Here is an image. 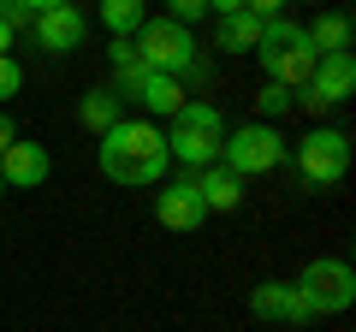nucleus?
I'll return each instance as SVG.
<instances>
[{
  "instance_id": "1",
  "label": "nucleus",
  "mask_w": 356,
  "mask_h": 332,
  "mask_svg": "<svg viewBox=\"0 0 356 332\" xmlns=\"http://www.w3.org/2000/svg\"><path fill=\"white\" fill-rule=\"evenodd\" d=\"M166 131L154 119H119L113 131H102V172L125 190H154L166 179Z\"/></svg>"
},
{
  "instance_id": "2",
  "label": "nucleus",
  "mask_w": 356,
  "mask_h": 332,
  "mask_svg": "<svg viewBox=\"0 0 356 332\" xmlns=\"http://www.w3.org/2000/svg\"><path fill=\"white\" fill-rule=\"evenodd\" d=\"M220 142H226L220 107L214 101H184L172 113V131H166V160H178L184 172H202V166H220Z\"/></svg>"
},
{
  "instance_id": "3",
  "label": "nucleus",
  "mask_w": 356,
  "mask_h": 332,
  "mask_svg": "<svg viewBox=\"0 0 356 332\" xmlns=\"http://www.w3.org/2000/svg\"><path fill=\"white\" fill-rule=\"evenodd\" d=\"M255 60H261L267 83H285V90H303L321 53L309 48L303 24H291V18H267V24H261V42H255Z\"/></svg>"
},
{
  "instance_id": "4",
  "label": "nucleus",
  "mask_w": 356,
  "mask_h": 332,
  "mask_svg": "<svg viewBox=\"0 0 356 332\" xmlns=\"http://www.w3.org/2000/svg\"><path fill=\"white\" fill-rule=\"evenodd\" d=\"M285 154H291V137H285L280 125H261V119L226 131V142H220V166L238 172V179H261V172L285 166Z\"/></svg>"
},
{
  "instance_id": "5",
  "label": "nucleus",
  "mask_w": 356,
  "mask_h": 332,
  "mask_svg": "<svg viewBox=\"0 0 356 332\" xmlns=\"http://www.w3.org/2000/svg\"><path fill=\"white\" fill-rule=\"evenodd\" d=\"M291 160H297V172H303L309 190H327V184H339L344 172H350V137H344L339 125H309L303 137L291 142Z\"/></svg>"
},
{
  "instance_id": "6",
  "label": "nucleus",
  "mask_w": 356,
  "mask_h": 332,
  "mask_svg": "<svg viewBox=\"0 0 356 332\" xmlns=\"http://www.w3.org/2000/svg\"><path fill=\"white\" fill-rule=\"evenodd\" d=\"M131 48L143 53V65L149 72H166L184 83V72H196V36L184 24H172V18H143V30L131 36Z\"/></svg>"
},
{
  "instance_id": "7",
  "label": "nucleus",
  "mask_w": 356,
  "mask_h": 332,
  "mask_svg": "<svg viewBox=\"0 0 356 332\" xmlns=\"http://www.w3.org/2000/svg\"><path fill=\"white\" fill-rule=\"evenodd\" d=\"M297 297L309 303V315H344V308L356 303V267L350 261H339V256H321V261H309L303 273H297Z\"/></svg>"
},
{
  "instance_id": "8",
  "label": "nucleus",
  "mask_w": 356,
  "mask_h": 332,
  "mask_svg": "<svg viewBox=\"0 0 356 332\" xmlns=\"http://www.w3.org/2000/svg\"><path fill=\"white\" fill-rule=\"evenodd\" d=\"M356 90V53H321L315 72H309V83L297 90V107L303 113H327V107H344Z\"/></svg>"
},
{
  "instance_id": "9",
  "label": "nucleus",
  "mask_w": 356,
  "mask_h": 332,
  "mask_svg": "<svg viewBox=\"0 0 356 332\" xmlns=\"http://www.w3.org/2000/svg\"><path fill=\"white\" fill-rule=\"evenodd\" d=\"M154 219H161L166 231H196L208 219L202 196H196V179L184 172V179H161L154 184Z\"/></svg>"
},
{
  "instance_id": "10",
  "label": "nucleus",
  "mask_w": 356,
  "mask_h": 332,
  "mask_svg": "<svg viewBox=\"0 0 356 332\" xmlns=\"http://www.w3.org/2000/svg\"><path fill=\"white\" fill-rule=\"evenodd\" d=\"M30 30H36V48H48V53H72V48H83V13H77V0H60V6H48V13H36L30 18Z\"/></svg>"
},
{
  "instance_id": "11",
  "label": "nucleus",
  "mask_w": 356,
  "mask_h": 332,
  "mask_svg": "<svg viewBox=\"0 0 356 332\" xmlns=\"http://www.w3.org/2000/svg\"><path fill=\"white\" fill-rule=\"evenodd\" d=\"M250 308H255L261 320H285V326H309V320H315V315H309V303L297 297L291 279H267V285H255V291H250Z\"/></svg>"
},
{
  "instance_id": "12",
  "label": "nucleus",
  "mask_w": 356,
  "mask_h": 332,
  "mask_svg": "<svg viewBox=\"0 0 356 332\" xmlns=\"http://www.w3.org/2000/svg\"><path fill=\"white\" fill-rule=\"evenodd\" d=\"M48 172H54V154L42 149V142H24V137H18L13 149L0 154V179H6V190H36Z\"/></svg>"
},
{
  "instance_id": "13",
  "label": "nucleus",
  "mask_w": 356,
  "mask_h": 332,
  "mask_svg": "<svg viewBox=\"0 0 356 332\" xmlns=\"http://www.w3.org/2000/svg\"><path fill=\"white\" fill-rule=\"evenodd\" d=\"M131 95L143 101V113H149V119H172L178 107L191 101V95H184V83H178V77H166V72H143L137 83H131Z\"/></svg>"
},
{
  "instance_id": "14",
  "label": "nucleus",
  "mask_w": 356,
  "mask_h": 332,
  "mask_svg": "<svg viewBox=\"0 0 356 332\" xmlns=\"http://www.w3.org/2000/svg\"><path fill=\"white\" fill-rule=\"evenodd\" d=\"M191 179H196V196H202L208 214H232V208L243 202V179L226 172V166H202V172H191Z\"/></svg>"
},
{
  "instance_id": "15",
  "label": "nucleus",
  "mask_w": 356,
  "mask_h": 332,
  "mask_svg": "<svg viewBox=\"0 0 356 332\" xmlns=\"http://www.w3.org/2000/svg\"><path fill=\"white\" fill-rule=\"evenodd\" d=\"M119 119H125V95H119L113 83H107V90H83V95H77V125H83V131L102 137V131H113Z\"/></svg>"
},
{
  "instance_id": "16",
  "label": "nucleus",
  "mask_w": 356,
  "mask_h": 332,
  "mask_svg": "<svg viewBox=\"0 0 356 332\" xmlns=\"http://www.w3.org/2000/svg\"><path fill=\"white\" fill-rule=\"evenodd\" d=\"M315 53H350V13H321L315 24H303Z\"/></svg>"
},
{
  "instance_id": "17",
  "label": "nucleus",
  "mask_w": 356,
  "mask_h": 332,
  "mask_svg": "<svg viewBox=\"0 0 356 332\" xmlns=\"http://www.w3.org/2000/svg\"><path fill=\"white\" fill-rule=\"evenodd\" d=\"M261 24L267 18H255V13H232V18H220V48L226 53H255V42H261Z\"/></svg>"
},
{
  "instance_id": "18",
  "label": "nucleus",
  "mask_w": 356,
  "mask_h": 332,
  "mask_svg": "<svg viewBox=\"0 0 356 332\" xmlns=\"http://www.w3.org/2000/svg\"><path fill=\"white\" fill-rule=\"evenodd\" d=\"M143 18H149V0H102V24L113 36H137Z\"/></svg>"
},
{
  "instance_id": "19",
  "label": "nucleus",
  "mask_w": 356,
  "mask_h": 332,
  "mask_svg": "<svg viewBox=\"0 0 356 332\" xmlns=\"http://www.w3.org/2000/svg\"><path fill=\"white\" fill-rule=\"evenodd\" d=\"M255 113H261V125H280L285 113H297V90H285V83H261V90H255Z\"/></svg>"
},
{
  "instance_id": "20",
  "label": "nucleus",
  "mask_w": 356,
  "mask_h": 332,
  "mask_svg": "<svg viewBox=\"0 0 356 332\" xmlns=\"http://www.w3.org/2000/svg\"><path fill=\"white\" fill-rule=\"evenodd\" d=\"M18 90H24V65H18V60H13V53H0V107L13 101V95H18Z\"/></svg>"
},
{
  "instance_id": "21",
  "label": "nucleus",
  "mask_w": 356,
  "mask_h": 332,
  "mask_svg": "<svg viewBox=\"0 0 356 332\" xmlns=\"http://www.w3.org/2000/svg\"><path fill=\"white\" fill-rule=\"evenodd\" d=\"M166 18H172V24H184V30H191L196 18H208V0H166Z\"/></svg>"
},
{
  "instance_id": "22",
  "label": "nucleus",
  "mask_w": 356,
  "mask_h": 332,
  "mask_svg": "<svg viewBox=\"0 0 356 332\" xmlns=\"http://www.w3.org/2000/svg\"><path fill=\"white\" fill-rule=\"evenodd\" d=\"M0 24L6 30H30V6L24 0H0Z\"/></svg>"
},
{
  "instance_id": "23",
  "label": "nucleus",
  "mask_w": 356,
  "mask_h": 332,
  "mask_svg": "<svg viewBox=\"0 0 356 332\" xmlns=\"http://www.w3.org/2000/svg\"><path fill=\"white\" fill-rule=\"evenodd\" d=\"M285 6L291 0H243V13H255V18H285Z\"/></svg>"
},
{
  "instance_id": "24",
  "label": "nucleus",
  "mask_w": 356,
  "mask_h": 332,
  "mask_svg": "<svg viewBox=\"0 0 356 332\" xmlns=\"http://www.w3.org/2000/svg\"><path fill=\"white\" fill-rule=\"evenodd\" d=\"M13 142H18V125H13V113H6V107H0V154L13 149Z\"/></svg>"
},
{
  "instance_id": "25",
  "label": "nucleus",
  "mask_w": 356,
  "mask_h": 332,
  "mask_svg": "<svg viewBox=\"0 0 356 332\" xmlns=\"http://www.w3.org/2000/svg\"><path fill=\"white\" fill-rule=\"evenodd\" d=\"M208 13H214V18H232V13H243V0H208Z\"/></svg>"
},
{
  "instance_id": "26",
  "label": "nucleus",
  "mask_w": 356,
  "mask_h": 332,
  "mask_svg": "<svg viewBox=\"0 0 356 332\" xmlns=\"http://www.w3.org/2000/svg\"><path fill=\"white\" fill-rule=\"evenodd\" d=\"M13 42H18V30H6V24H0V53H13Z\"/></svg>"
},
{
  "instance_id": "27",
  "label": "nucleus",
  "mask_w": 356,
  "mask_h": 332,
  "mask_svg": "<svg viewBox=\"0 0 356 332\" xmlns=\"http://www.w3.org/2000/svg\"><path fill=\"white\" fill-rule=\"evenodd\" d=\"M24 6H30V18H36V13H48V6H60V0H24Z\"/></svg>"
},
{
  "instance_id": "28",
  "label": "nucleus",
  "mask_w": 356,
  "mask_h": 332,
  "mask_svg": "<svg viewBox=\"0 0 356 332\" xmlns=\"http://www.w3.org/2000/svg\"><path fill=\"white\" fill-rule=\"evenodd\" d=\"M0 202H6V179H0Z\"/></svg>"
}]
</instances>
